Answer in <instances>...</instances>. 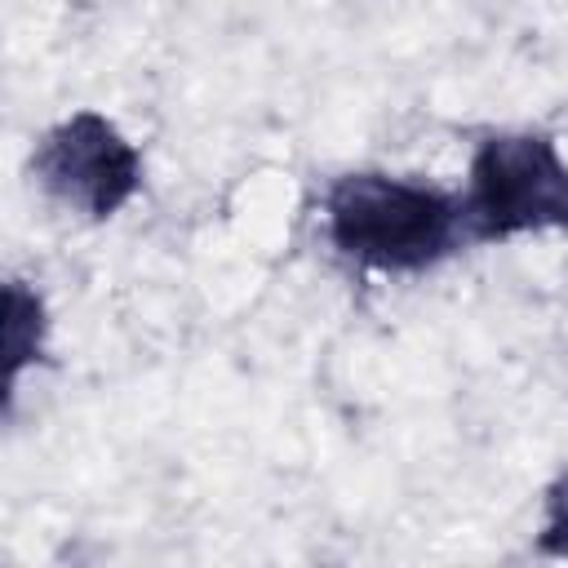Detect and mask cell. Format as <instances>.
Listing matches in <instances>:
<instances>
[{
	"label": "cell",
	"mask_w": 568,
	"mask_h": 568,
	"mask_svg": "<svg viewBox=\"0 0 568 568\" xmlns=\"http://www.w3.org/2000/svg\"><path fill=\"white\" fill-rule=\"evenodd\" d=\"M31 173L49 200L102 222L138 195L142 155L102 111H71L36 142Z\"/></svg>",
	"instance_id": "obj_3"
},
{
	"label": "cell",
	"mask_w": 568,
	"mask_h": 568,
	"mask_svg": "<svg viewBox=\"0 0 568 568\" xmlns=\"http://www.w3.org/2000/svg\"><path fill=\"white\" fill-rule=\"evenodd\" d=\"M537 546L555 559H568V470L546 488V519H541Z\"/></svg>",
	"instance_id": "obj_5"
},
{
	"label": "cell",
	"mask_w": 568,
	"mask_h": 568,
	"mask_svg": "<svg viewBox=\"0 0 568 568\" xmlns=\"http://www.w3.org/2000/svg\"><path fill=\"white\" fill-rule=\"evenodd\" d=\"M462 195L466 240L497 244L524 231L568 235V160L546 133H493L475 146Z\"/></svg>",
	"instance_id": "obj_2"
},
{
	"label": "cell",
	"mask_w": 568,
	"mask_h": 568,
	"mask_svg": "<svg viewBox=\"0 0 568 568\" xmlns=\"http://www.w3.org/2000/svg\"><path fill=\"white\" fill-rule=\"evenodd\" d=\"M44 302L36 288H27L22 280L4 284V386L13 390L22 368L40 359L44 351Z\"/></svg>",
	"instance_id": "obj_4"
},
{
	"label": "cell",
	"mask_w": 568,
	"mask_h": 568,
	"mask_svg": "<svg viewBox=\"0 0 568 568\" xmlns=\"http://www.w3.org/2000/svg\"><path fill=\"white\" fill-rule=\"evenodd\" d=\"M324 231L342 257L390 275L430 271L466 240L457 195L368 169L342 173L324 191Z\"/></svg>",
	"instance_id": "obj_1"
}]
</instances>
